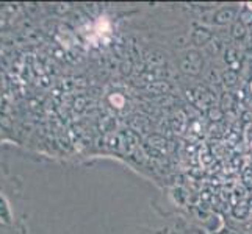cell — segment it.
Wrapping results in <instances>:
<instances>
[{
  "mask_svg": "<svg viewBox=\"0 0 252 234\" xmlns=\"http://www.w3.org/2000/svg\"><path fill=\"white\" fill-rule=\"evenodd\" d=\"M204 59L197 50H189L185 53V56L180 59V69L182 72L188 75H199L202 71Z\"/></svg>",
  "mask_w": 252,
  "mask_h": 234,
  "instance_id": "6da1fadb",
  "label": "cell"
},
{
  "mask_svg": "<svg viewBox=\"0 0 252 234\" xmlns=\"http://www.w3.org/2000/svg\"><path fill=\"white\" fill-rule=\"evenodd\" d=\"M235 16H237L235 8H221V10H218L215 13L213 21L216 24H229L235 19Z\"/></svg>",
  "mask_w": 252,
  "mask_h": 234,
  "instance_id": "7a4b0ae2",
  "label": "cell"
},
{
  "mask_svg": "<svg viewBox=\"0 0 252 234\" xmlns=\"http://www.w3.org/2000/svg\"><path fill=\"white\" fill-rule=\"evenodd\" d=\"M212 39H213V34L207 28H196L193 31V36H191V41H193L196 46H205L207 42Z\"/></svg>",
  "mask_w": 252,
  "mask_h": 234,
  "instance_id": "3957f363",
  "label": "cell"
},
{
  "mask_svg": "<svg viewBox=\"0 0 252 234\" xmlns=\"http://www.w3.org/2000/svg\"><path fill=\"white\" fill-rule=\"evenodd\" d=\"M222 81L227 88H233L238 81V72L233 71V69H227V71L222 74Z\"/></svg>",
  "mask_w": 252,
  "mask_h": 234,
  "instance_id": "277c9868",
  "label": "cell"
},
{
  "mask_svg": "<svg viewBox=\"0 0 252 234\" xmlns=\"http://www.w3.org/2000/svg\"><path fill=\"white\" fill-rule=\"evenodd\" d=\"M230 33H232V36L235 39H243V38H245V34H246V25L243 24L241 21L233 22Z\"/></svg>",
  "mask_w": 252,
  "mask_h": 234,
  "instance_id": "5b68a950",
  "label": "cell"
},
{
  "mask_svg": "<svg viewBox=\"0 0 252 234\" xmlns=\"http://www.w3.org/2000/svg\"><path fill=\"white\" fill-rule=\"evenodd\" d=\"M225 61H227V64L232 66L233 71H237V64H238V52L237 49L233 47H229L227 50H225Z\"/></svg>",
  "mask_w": 252,
  "mask_h": 234,
  "instance_id": "8992f818",
  "label": "cell"
},
{
  "mask_svg": "<svg viewBox=\"0 0 252 234\" xmlns=\"http://www.w3.org/2000/svg\"><path fill=\"white\" fill-rule=\"evenodd\" d=\"M207 114H208V119H210V120H213V122H218V120L222 119L224 111L221 108H218V106H212L210 109H208Z\"/></svg>",
  "mask_w": 252,
  "mask_h": 234,
  "instance_id": "52a82bcc",
  "label": "cell"
},
{
  "mask_svg": "<svg viewBox=\"0 0 252 234\" xmlns=\"http://www.w3.org/2000/svg\"><path fill=\"white\" fill-rule=\"evenodd\" d=\"M248 212H249V206L243 205V203L233 208V215H235L237 219H245L248 215Z\"/></svg>",
  "mask_w": 252,
  "mask_h": 234,
  "instance_id": "ba28073f",
  "label": "cell"
},
{
  "mask_svg": "<svg viewBox=\"0 0 252 234\" xmlns=\"http://www.w3.org/2000/svg\"><path fill=\"white\" fill-rule=\"evenodd\" d=\"M233 105V95L232 94H224L222 99H221V106L225 109V108H232Z\"/></svg>",
  "mask_w": 252,
  "mask_h": 234,
  "instance_id": "9c48e42d",
  "label": "cell"
},
{
  "mask_svg": "<svg viewBox=\"0 0 252 234\" xmlns=\"http://www.w3.org/2000/svg\"><path fill=\"white\" fill-rule=\"evenodd\" d=\"M240 21L243 24H251L252 22V10H245V11H241L240 13Z\"/></svg>",
  "mask_w": 252,
  "mask_h": 234,
  "instance_id": "30bf717a",
  "label": "cell"
},
{
  "mask_svg": "<svg viewBox=\"0 0 252 234\" xmlns=\"http://www.w3.org/2000/svg\"><path fill=\"white\" fill-rule=\"evenodd\" d=\"M245 183L248 186H252V175H248V172H245Z\"/></svg>",
  "mask_w": 252,
  "mask_h": 234,
  "instance_id": "8fae6325",
  "label": "cell"
},
{
  "mask_svg": "<svg viewBox=\"0 0 252 234\" xmlns=\"http://www.w3.org/2000/svg\"><path fill=\"white\" fill-rule=\"evenodd\" d=\"M249 88H251V92H252V81H251V84H249Z\"/></svg>",
  "mask_w": 252,
  "mask_h": 234,
  "instance_id": "7c38bea8",
  "label": "cell"
},
{
  "mask_svg": "<svg viewBox=\"0 0 252 234\" xmlns=\"http://www.w3.org/2000/svg\"><path fill=\"white\" fill-rule=\"evenodd\" d=\"M251 49H252V41H251Z\"/></svg>",
  "mask_w": 252,
  "mask_h": 234,
  "instance_id": "4fadbf2b",
  "label": "cell"
}]
</instances>
